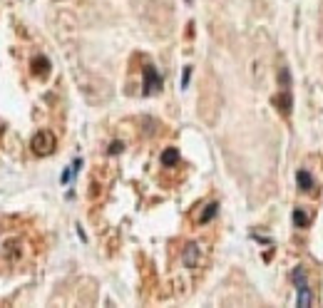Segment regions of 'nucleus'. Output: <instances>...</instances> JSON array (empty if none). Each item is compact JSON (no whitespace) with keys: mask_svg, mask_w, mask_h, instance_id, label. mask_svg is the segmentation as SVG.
<instances>
[{"mask_svg":"<svg viewBox=\"0 0 323 308\" xmlns=\"http://www.w3.org/2000/svg\"><path fill=\"white\" fill-rule=\"evenodd\" d=\"M30 149L37 154V157H48V154L55 152V137H53V132H37L32 139H30Z\"/></svg>","mask_w":323,"mask_h":308,"instance_id":"nucleus-1","label":"nucleus"},{"mask_svg":"<svg viewBox=\"0 0 323 308\" xmlns=\"http://www.w3.org/2000/svg\"><path fill=\"white\" fill-rule=\"evenodd\" d=\"M162 87V77H159V72L147 65V70H145V94H152L154 90H159Z\"/></svg>","mask_w":323,"mask_h":308,"instance_id":"nucleus-2","label":"nucleus"},{"mask_svg":"<svg viewBox=\"0 0 323 308\" xmlns=\"http://www.w3.org/2000/svg\"><path fill=\"white\" fill-rule=\"evenodd\" d=\"M199 261H202V251H199V246L194 241H189L187 248H184V264L187 266H197Z\"/></svg>","mask_w":323,"mask_h":308,"instance_id":"nucleus-3","label":"nucleus"},{"mask_svg":"<svg viewBox=\"0 0 323 308\" xmlns=\"http://www.w3.org/2000/svg\"><path fill=\"white\" fill-rule=\"evenodd\" d=\"M296 291H298V306L301 308H311L313 306V291L308 288V283H303V286H296Z\"/></svg>","mask_w":323,"mask_h":308,"instance_id":"nucleus-4","label":"nucleus"},{"mask_svg":"<svg viewBox=\"0 0 323 308\" xmlns=\"http://www.w3.org/2000/svg\"><path fill=\"white\" fill-rule=\"evenodd\" d=\"M296 184H298L301 191H311V189H313V177H311L308 172H298V174H296Z\"/></svg>","mask_w":323,"mask_h":308,"instance_id":"nucleus-5","label":"nucleus"},{"mask_svg":"<svg viewBox=\"0 0 323 308\" xmlns=\"http://www.w3.org/2000/svg\"><path fill=\"white\" fill-rule=\"evenodd\" d=\"M273 105L284 112V115H289L291 112V94L289 92H281L279 97H273Z\"/></svg>","mask_w":323,"mask_h":308,"instance_id":"nucleus-6","label":"nucleus"},{"mask_svg":"<svg viewBox=\"0 0 323 308\" xmlns=\"http://www.w3.org/2000/svg\"><path fill=\"white\" fill-rule=\"evenodd\" d=\"M216 212H219V204H216V201L206 204L204 212H202V216H199V224H206V221H211V219L216 216Z\"/></svg>","mask_w":323,"mask_h":308,"instance_id":"nucleus-7","label":"nucleus"},{"mask_svg":"<svg viewBox=\"0 0 323 308\" xmlns=\"http://www.w3.org/2000/svg\"><path fill=\"white\" fill-rule=\"evenodd\" d=\"M294 226H298V229H306L308 224H311V219H308V214L303 212V209H294Z\"/></svg>","mask_w":323,"mask_h":308,"instance_id":"nucleus-8","label":"nucleus"},{"mask_svg":"<svg viewBox=\"0 0 323 308\" xmlns=\"http://www.w3.org/2000/svg\"><path fill=\"white\" fill-rule=\"evenodd\" d=\"M48 70H50L48 58H37V60L32 62V72H35V75H42V72H48Z\"/></svg>","mask_w":323,"mask_h":308,"instance_id":"nucleus-9","label":"nucleus"},{"mask_svg":"<svg viewBox=\"0 0 323 308\" xmlns=\"http://www.w3.org/2000/svg\"><path fill=\"white\" fill-rule=\"evenodd\" d=\"M291 278H294V286H303V283H306V269H303V266H296Z\"/></svg>","mask_w":323,"mask_h":308,"instance_id":"nucleus-10","label":"nucleus"},{"mask_svg":"<svg viewBox=\"0 0 323 308\" xmlns=\"http://www.w3.org/2000/svg\"><path fill=\"white\" fill-rule=\"evenodd\" d=\"M176 159H179V152H176V149H164V154H162V162H164L167 167L176 164Z\"/></svg>","mask_w":323,"mask_h":308,"instance_id":"nucleus-11","label":"nucleus"},{"mask_svg":"<svg viewBox=\"0 0 323 308\" xmlns=\"http://www.w3.org/2000/svg\"><path fill=\"white\" fill-rule=\"evenodd\" d=\"M189 75H192V67H184V77H181V87L189 85Z\"/></svg>","mask_w":323,"mask_h":308,"instance_id":"nucleus-12","label":"nucleus"},{"mask_svg":"<svg viewBox=\"0 0 323 308\" xmlns=\"http://www.w3.org/2000/svg\"><path fill=\"white\" fill-rule=\"evenodd\" d=\"M281 85L289 87V70H286V67H281Z\"/></svg>","mask_w":323,"mask_h":308,"instance_id":"nucleus-13","label":"nucleus"},{"mask_svg":"<svg viewBox=\"0 0 323 308\" xmlns=\"http://www.w3.org/2000/svg\"><path fill=\"white\" fill-rule=\"evenodd\" d=\"M117 152H122V142H115V144L110 147V154H117Z\"/></svg>","mask_w":323,"mask_h":308,"instance_id":"nucleus-14","label":"nucleus"}]
</instances>
